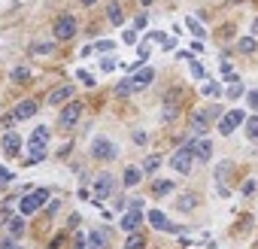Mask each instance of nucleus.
Here are the masks:
<instances>
[{
  "instance_id": "f257e3e1",
  "label": "nucleus",
  "mask_w": 258,
  "mask_h": 249,
  "mask_svg": "<svg viewBox=\"0 0 258 249\" xmlns=\"http://www.w3.org/2000/svg\"><path fill=\"white\" fill-rule=\"evenodd\" d=\"M195 143H198V140H188L185 146H179V149L170 155V167H173L176 173H191V167H195Z\"/></svg>"
},
{
  "instance_id": "f03ea898",
  "label": "nucleus",
  "mask_w": 258,
  "mask_h": 249,
  "mask_svg": "<svg viewBox=\"0 0 258 249\" xmlns=\"http://www.w3.org/2000/svg\"><path fill=\"white\" fill-rule=\"evenodd\" d=\"M91 158H97V161H112V158H118V146H115L112 140H106V137H94V140H91Z\"/></svg>"
},
{
  "instance_id": "7ed1b4c3",
  "label": "nucleus",
  "mask_w": 258,
  "mask_h": 249,
  "mask_svg": "<svg viewBox=\"0 0 258 249\" xmlns=\"http://www.w3.org/2000/svg\"><path fill=\"white\" fill-rule=\"evenodd\" d=\"M112 192H115V176L112 173H100L91 182V198L94 201H106V198H112Z\"/></svg>"
},
{
  "instance_id": "20e7f679",
  "label": "nucleus",
  "mask_w": 258,
  "mask_h": 249,
  "mask_svg": "<svg viewBox=\"0 0 258 249\" xmlns=\"http://www.w3.org/2000/svg\"><path fill=\"white\" fill-rule=\"evenodd\" d=\"M46 201H49V189H37V192L25 195V198L19 201V213H22V216H31V213H37V207H43Z\"/></svg>"
},
{
  "instance_id": "39448f33",
  "label": "nucleus",
  "mask_w": 258,
  "mask_h": 249,
  "mask_svg": "<svg viewBox=\"0 0 258 249\" xmlns=\"http://www.w3.org/2000/svg\"><path fill=\"white\" fill-rule=\"evenodd\" d=\"M246 121V112L243 109H228L222 118H219V134L222 137H231L234 131H237V125H243Z\"/></svg>"
},
{
  "instance_id": "423d86ee",
  "label": "nucleus",
  "mask_w": 258,
  "mask_h": 249,
  "mask_svg": "<svg viewBox=\"0 0 258 249\" xmlns=\"http://www.w3.org/2000/svg\"><path fill=\"white\" fill-rule=\"evenodd\" d=\"M76 31H79V28H76V16L67 13V16H58V19H55V37H58V40H73Z\"/></svg>"
},
{
  "instance_id": "0eeeda50",
  "label": "nucleus",
  "mask_w": 258,
  "mask_h": 249,
  "mask_svg": "<svg viewBox=\"0 0 258 249\" xmlns=\"http://www.w3.org/2000/svg\"><path fill=\"white\" fill-rule=\"evenodd\" d=\"M146 219H149V225H152L155 231H167V234H179V231H182L179 225L167 222V216H164L161 210H149V213H146Z\"/></svg>"
},
{
  "instance_id": "6e6552de",
  "label": "nucleus",
  "mask_w": 258,
  "mask_h": 249,
  "mask_svg": "<svg viewBox=\"0 0 258 249\" xmlns=\"http://www.w3.org/2000/svg\"><path fill=\"white\" fill-rule=\"evenodd\" d=\"M73 91H76V88H73L70 82H61L58 88H52V91L46 94V103H49V106H61V103H67V100L73 97Z\"/></svg>"
},
{
  "instance_id": "1a4fd4ad",
  "label": "nucleus",
  "mask_w": 258,
  "mask_h": 249,
  "mask_svg": "<svg viewBox=\"0 0 258 249\" xmlns=\"http://www.w3.org/2000/svg\"><path fill=\"white\" fill-rule=\"evenodd\" d=\"M143 210H127L124 216H121V222H118V228L121 231H127V234H134V231H140V225H143Z\"/></svg>"
},
{
  "instance_id": "9d476101",
  "label": "nucleus",
  "mask_w": 258,
  "mask_h": 249,
  "mask_svg": "<svg viewBox=\"0 0 258 249\" xmlns=\"http://www.w3.org/2000/svg\"><path fill=\"white\" fill-rule=\"evenodd\" d=\"M79 115H82V103H67L64 109H61V128H76V121H79Z\"/></svg>"
},
{
  "instance_id": "9b49d317",
  "label": "nucleus",
  "mask_w": 258,
  "mask_h": 249,
  "mask_svg": "<svg viewBox=\"0 0 258 249\" xmlns=\"http://www.w3.org/2000/svg\"><path fill=\"white\" fill-rule=\"evenodd\" d=\"M213 125V118H210V109H198V112H191V134H207V128Z\"/></svg>"
},
{
  "instance_id": "f8f14e48",
  "label": "nucleus",
  "mask_w": 258,
  "mask_h": 249,
  "mask_svg": "<svg viewBox=\"0 0 258 249\" xmlns=\"http://www.w3.org/2000/svg\"><path fill=\"white\" fill-rule=\"evenodd\" d=\"M152 79H155V70H152V67H140V70L131 76V82H134V91H143V88H149V85H152Z\"/></svg>"
},
{
  "instance_id": "ddd939ff",
  "label": "nucleus",
  "mask_w": 258,
  "mask_h": 249,
  "mask_svg": "<svg viewBox=\"0 0 258 249\" xmlns=\"http://www.w3.org/2000/svg\"><path fill=\"white\" fill-rule=\"evenodd\" d=\"M34 112H37V100H19L16 109H13V118H16V121H25V118H31Z\"/></svg>"
},
{
  "instance_id": "4468645a",
  "label": "nucleus",
  "mask_w": 258,
  "mask_h": 249,
  "mask_svg": "<svg viewBox=\"0 0 258 249\" xmlns=\"http://www.w3.org/2000/svg\"><path fill=\"white\" fill-rule=\"evenodd\" d=\"M4 152H7L10 158H16V155L22 152V137H19L16 131H7V134H4Z\"/></svg>"
},
{
  "instance_id": "2eb2a0df",
  "label": "nucleus",
  "mask_w": 258,
  "mask_h": 249,
  "mask_svg": "<svg viewBox=\"0 0 258 249\" xmlns=\"http://www.w3.org/2000/svg\"><path fill=\"white\" fill-rule=\"evenodd\" d=\"M179 94H182L179 88H173V91L167 94V100H164V103H167V106H164V121H173V115H176V109H179Z\"/></svg>"
},
{
  "instance_id": "dca6fc26",
  "label": "nucleus",
  "mask_w": 258,
  "mask_h": 249,
  "mask_svg": "<svg viewBox=\"0 0 258 249\" xmlns=\"http://www.w3.org/2000/svg\"><path fill=\"white\" fill-rule=\"evenodd\" d=\"M88 249H106V231L103 228H91L88 231Z\"/></svg>"
},
{
  "instance_id": "f3484780",
  "label": "nucleus",
  "mask_w": 258,
  "mask_h": 249,
  "mask_svg": "<svg viewBox=\"0 0 258 249\" xmlns=\"http://www.w3.org/2000/svg\"><path fill=\"white\" fill-rule=\"evenodd\" d=\"M106 19H109V22H112L115 28H118V25L124 22V10H121V4H118V0H112V4L106 7Z\"/></svg>"
},
{
  "instance_id": "a211bd4d",
  "label": "nucleus",
  "mask_w": 258,
  "mask_h": 249,
  "mask_svg": "<svg viewBox=\"0 0 258 249\" xmlns=\"http://www.w3.org/2000/svg\"><path fill=\"white\" fill-rule=\"evenodd\" d=\"M195 158L198 161H210L213 158V143L210 140H198L195 143Z\"/></svg>"
},
{
  "instance_id": "6ab92c4d",
  "label": "nucleus",
  "mask_w": 258,
  "mask_h": 249,
  "mask_svg": "<svg viewBox=\"0 0 258 249\" xmlns=\"http://www.w3.org/2000/svg\"><path fill=\"white\" fill-rule=\"evenodd\" d=\"M7 231H10L13 240L22 237V234H25V216H13V219H7Z\"/></svg>"
},
{
  "instance_id": "aec40b11",
  "label": "nucleus",
  "mask_w": 258,
  "mask_h": 249,
  "mask_svg": "<svg viewBox=\"0 0 258 249\" xmlns=\"http://www.w3.org/2000/svg\"><path fill=\"white\" fill-rule=\"evenodd\" d=\"M140 179H143V170H140V167H127V170H124V176H121V182H124L127 189H134Z\"/></svg>"
},
{
  "instance_id": "412c9836",
  "label": "nucleus",
  "mask_w": 258,
  "mask_h": 249,
  "mask_svg": "<svg viewBox=\"0 0 258 249\" xmlns=\"http://www.w3.org/2000/svg\"><path fill=\"white\" fill-rule=\"evenodd\" d=\"M134 91V82H131V76H121L118 82H115V97H127Z\"/></svg>"
},
{
  "instance_id": "4be33fe9",
  "label": "nucleus",
  "mask_w": 258,
  "mask_h": 249,
  "mask_svg": "<svg viewBox=\"0 0 258 249\" xmlns=\"http://www.w3.org/2000/svg\"><path fill=\"white\" fill-rule=\"evenodd\" d=\"M52 52H55V43H52V40H43V43H34V46H31V55H37V58L52 55Z\"/></svg>"
},
{
  "instance_id": "5701e85b",
  "label": "nucleus",
  "mask_w": 258,
  "mask_h": 249,
  "mask_svg": "<svg viewBox=\"0 0 258 249\" xmlns=\"http://www.w3.org/2000/svg\"><path fill=\"white\" fill-rule=\"evenodd\" d=\"M109 49H115V43L112 40H103V43H94V46H85L79 55L85 58V55H91V52H109Z\"/></svg>"
},
{
  "instance_id": "b1692460",
  "label": "nucleus",
  "mask_w": 258,
  "mask_h": 249,
  "mask_svg": "<svg viewBox=\"0 0 258 249\" xmlns=\"http://www.w3.org/2000/svg\"><path fill=\"white\" fill-rule=\"evenodd\" d=\"M28 149H31V152H28V161H31V164H37V161H43V158H46V146H40V143H31Z\"/></svg>"
},
{
  "instance_id": "393cba45",
  "label": "nucleus",
  "mask_w": 258,
  "mask_h": 249,
  "mask_svg": "<svg viewBox=\"0 0 258 249\" xmlns=\"http://www.w3.org/2000/svg\"><path fill=\"white\" fill-rule=\"evenodd\" d=\"M124 249H146V237H143L140 231H134L131 237H127V243H124Z\"/></svg>"
},
{
  "instance_id": "a878e982",
  "label": "nucleus",
  "mask_w": 258,
  "mask_h": 249,
  "mask_svg": "<svg viewBox=\"0 0 258 249\" xmlns=\"http://www.w3.org/2000/svg\"><path fill=\"white\" fill-rule=\"evenodd\" d=\"M31 143H40V146H46V143H49V128L37 125V128H34V134H31Z\"/></svg>"
},
{
  "instance_id": "bb28decb",
  "label": "nucleus",
  "mask_w": 258,
  "mask_h": 249,
  "mask_svg": "<svg viewBox=\"0 0 258 249\" xmlns=\"http://www.w3.org/2000/svg\"><path fill=\"white\" fill-rule=\"evenodd\" d=\"M173 192V182L170 179H155L152 182V195H170Z\"/></svg>"
},
{
  "instance_id": "cd10ccee",
  "label": "nucleus",
  "mask_w": 258,
  "mask_h": 249,
  "mask_svg": "<svg viewBox=\"0 0 258 249\" xmlns=\"http://www.w3.org/2000/svg\"><path fill=\"white\" fill-rule=\"evenodd\" d=\"M237 49H240L243 55H252V52H255V37H243V40H237Z\"/></svg>"
},
{
  "instance_id": "c85d7f7f",
  "label": "nucleus",
  "mask_w": 258,
  "mask_h": 249,
  "mask_svg": "<svg viewBox=\"0 0 258 249\" xmlns=\"http://www.w3.org/2000/svg\"><path fill=\"white\" fill-rule=\"evenodd\" d=\"M158 164H161V155H149V158L140 164V170H143V173H152V170H158Z\"/></svg>"
},
{
  "instance_id": "c756f323",
  "label": "nucleus",
  "mask_w": 258,
  "mask_h": 249,
  "mask_svg": "<svg viewBox=\"0 0 258 249\" xmlns=\"http://www.w3.org/2000/svg\"><path fill=\"white\" fill-rule=\"evenodd\" d=\"M246 137H249V140H258V115L246 118Z\"/></svg>"
},
{
  "instance_id": "7c9ffc66",
  "label": "nucleus",
  "mask_w": 258,
  "mask_h": 249,
  "mask_svg": "<svg viewBox=\"0 0 258 249\" xmlns=\"http://www.w3.org/2000/svg\"><path fill=\"white\" fill-rule=\"evenodd\" d=\"M185 25H188V31H191V34H195V37H198V40H204V37H207V31H204V25H201V22H198V19H188V22H185Z\"/></svg>"
},
{
  "instance_id": "2f4dec72",
  "label": "nucleus",
  "mask_w": 258,
  "mask_h": 249,
  "mask_svg": "<svg viewBox=\"0 0 258 249\" xmlns=\"http://www.w3.org/2000/svg\"><path fill=\"white\" fill-rule=\"evenodd\" d=\"M10 76H13V82H28V79H31V70H28V67H16Z\"/></svg>"
},
{
  "instance_id": "473e14b6",
  "label": "nucleus",
  "mask_w": 258,
  "mask_h": 249,
  "mask_svg": "<svg viewBox=\"0 0 258 249\" xmlns=\"http://www.w3.org/2000/svg\"><path fill=\"white\" fill-rule=\"evenodd\" d=\"M231 167H234V164H231V161H222V164H219V167H216V179H219V182H222V179H225V176H228V173H231Z\"/></svg>"
},
{
  "instance_id": "72a5a7b5",
  "label": "nucleus",
  "mask_w": 258,
  "mask_h": 249,
  "mask_svg": "<svg viewBox=\"0 0 258 249\" xmlns=\"http://www.w3.org/2000/svg\"><path fill=\"white\" fill-rule=\"evenodd\" d=\"M73 249H88V234H73Z\"/></svg>"
},
{
  "instance_id": "f704fd0d",
  "label": "nucleus",
  "mask_w": 258,
  "mask_h": 249,
  "mask_svg": "<svg viewBox=\"0 0 258 249\" xmlns=\"http://www.w3.org/2000/svg\"><path fill=\"white\" fill-rule=\"evenodd\" d=\"M204 94H207V97H219V94H222V85H216V82H207V85H204Z\"/></svg>"
},
{
  "instance_id": "c9c22d12",
  "label": "nucleus",
  "mask_w": 258,
  "mask_h": 249,
  "mask_svg": "<svg viewBox=\"0 0 258 249\" xmlns=\"http://www.w3.org/2000/svg\"><path fill=\"white\" fill-rule=\"evenodd\" d=\"M13 179H16V173H10L4 164H0V185H7V182H13Z\"/></svg>"
},
{
  "instance_id": "e433bc0d",
  "label": "nucleus",
  "mask_w": 258,
  "mask_h": 249,
  "mask_svg": "<svg viewBox=\"0 0 258 249\" xmlns=\"http://www.w3.org/2000/svg\"><path fill=\"white\" fill-rule=\"evenodd\" d=\"M188 67H191V76H195V79H204V67H201V64H198L195 58L188 61Z\"/></svg>"
},
{
  "instance_id": "4c0bfd02",
  "label": "nucleus",
  "mask_w": 258,
  "mask_h": 249,
  "mask_svg": "<svg viewBox=\"0 0 258 249\" xmlns=\"http://www.w3.org/2000/svg\"><path fill=\"white\" fill-rule=\"evenodd\" d=\"M195 204H198V201H195V195H185V198H182V201H179L176 207H179V210H191Z\"/></svg>"
},
{
  "instance_id": "58836bf2",
  "label": "nucleus",
  "mask_w": 258,
  "mask_h": 249,
  "mask_svg": "<svg viewBox=\"0 0 258 249\" xmlns=\"http://www.w3.org/2000/svg\"><path fill=\"white\" fill-rule=\"evenodd\" d=\"M118 67V58H103L100 61V70H115Z\"/></svg>"
},
{
  "instance_id": "ea45409f",
  "label": "nucleus",
  "mask_w": 258,
  "mask_h": 249,
  "mask_svg": "<svg viewBox=\"0 0 258 249\" xmlns=\"http://www.w3.org/2000/svg\"><path fill=\"white\" fill-rule=\"evenodd\" d=\"M76 76H79V82H82V85H94V76H91L88 70H79Z\"/></svg>"
},
{
  "instance_id": "a19ab883",
  "label": "nucleus",
  "mask_w": 258,
  "mask_h": 249,
  "mask_svg": "<svg viewBox=\"0 0 258 249\" xmlns=\"http://www.w3.org/2000/svg\"><path fill=\"white\" fill-rule=\"evenodd\" d=\"M146 58H149V43H143V46H140V49H137V61H140V64H143V61H146Z\"/></svg>"
},
{
  "instance_id": "79ce46f5",
  "label": "nucleus",
  "mask_w": 258,
  "mask_h": 249,
  "mask_svg": "<svg viewBox=\"0 0 258 249\" xmlns=\"http://www.w3.org/2000/svg\"><path fill=\"white\" fill-rule=\"evenodd\" d=\"M246 100H249V106L258 112V91H249V94H246Z\"/></svg>"
},
{
  "instance_id": "37998d69",
  "label": "nucleus",
  "mask_w": 258,
  "mask_h": 249,
  "mask_svg": "<svg viewBox=\"0 0 258 249\" xmlns=\"http://www.w3.org/2000/svg\"><path fill=\"white\" fill-rule=\"evenodd\" d=\"M121 40H124V43H137V31H134V28H131V31H124Z\"/></svg>"
},
{
  "instance_id": "c03bdc74",
  "label": "nucleus",
  "mask_w": 258,
  "mask_h": 249,
  "mask_svg": "<svg viewBox=\"0 0 258 249\" xmlns=\"http://www.w3.org/2000/svg\"><path fill=\"white\" fill-rule=\"evenodd\" d=\"M127 210H143V198H131L127 201Z\"/></svg>"
},
{
  "instance_id": "a18cd8bd",
  "label": "nucleus",
  "mask_w": 258,
  "mask_h": 249,
  "mask_svg": "<svg viewBox=\"0 0 258 249\" xmlns=\"http://www.w3.org/2000/svg\"><path fill=\"white\" fill-rule=\"evenodd\" d=\"M228 94H231V97H240V94H243V85H240V82H234V85L228 88Z\"/></svg>"
},
{
  "instance_id": "49530a36",
  "label": "nucleus",
  "mask_w": 258,
  "mask_h": 249,
  "mask_svg": "<svg viewBox=\"0 0 258 249\" xmlns=\"http://www.w3.org/2000/svg\"><path fill=\"white\" fill-rule=\"evenodd\" d=\"M0 249H22V246H19L13 237H10V240H4V243H0Z\"/></svg>"
},
{
  "instance_id": "de8ad7c7",
  "label": "nucleus",
  "mask_w": 258,
  "mask_h": 249,
  "mask_svg": "<svg viewBox=\"0 0 258 249\" xmlns=\"http://www.w3.org/2000/svg\"><path fill=\"white\" fill-rule=\"evenodd\" d=\"M146 28V16H137V22H134V31H143Z\"/></svg>"
},
{
  "instance_id": "09e8293b",
  "label": "nucleus",
  "mask_w": 258,
  "mask_h": 249,
  "mask_svg": "<svg viewBox=\"0 0 258 249\" xmlns=\"http://www.w3.org/2000/svg\"><path fill=\"white\" fill-rule=\"evenodd\" d=\"M134 143H140V146H143V143H146V134H143V131H134Z\"/></svg>"
},
{
  "instance_id": "8fccbe9b",
  "label": "nucleus",
  "mask_w": 258,
  "mask_h": 249,
  "mask_svg": "<svg viewBox=\"0 0 258 249\" xmlns=\"http://www.w3.org/2000/svg\"><path fill=\"white\" fill-rule=\"evenodd\" d=\"M252 192H255V182H252V179H249V182H243V195H252Z\"/></svg>"
},
{
  "instance_id": "3c124183",
  "label": "nucleus",
  "mask_w": 258,
  "mask_h": 249,
  "mask_svg": "<svg viewBox=\"0 0 258 249\" xmlns=\"http://www.w3.org/2000/svg\"><path fill=\"white\" fill-rule=\"evenodd\" d=\"M115 210H118V213L127 210V201H124V198H115Z\"/></svg>"
},
{
  "instance_id": "603ef678",
  "label": "nucleus",
  "mask_w": 258,
  "mask_h": 249,
  "mask_svg": "<svg viewBox=\"0 0 258 249\" xmlns=\"http://www.w3.org/2000/svg\"><path fill=\"white\" fill-rule=\"evenodd\" d=\"M79 4H82V7H91V4H97V0H79Z\"/></svg>"
},
{
  "instance_id": "864d4df0",
  "label": "nucleus",
  "mask_w": 258,
  "mask_h": 249,
  "mask_svg": "<svg viewBox=\"0 0 258 249\" xmlns=\"http://www.w3.org/2000/svg\"><path fill=\"white\" fill-rule=\"evenodd\" d=\"M252 34H258V19H255V22H252Z\"/></svg>"
},
{
  "instance_id": "5fc2aeb1",
  "label": "nucleus",
  "mask_w": 258,
  "mask_h": 249,
  "mask_svg": "<svg viewBox=\"0 0 258 249\" xmlns=\"http://www.w3.org/2000/svg\"><path fill=\"white\" fill-rule=\"evenodd\" d=\"M140 4H143V7H149V4H152V0H140Z\"/></svg>"
}]
</instances>
